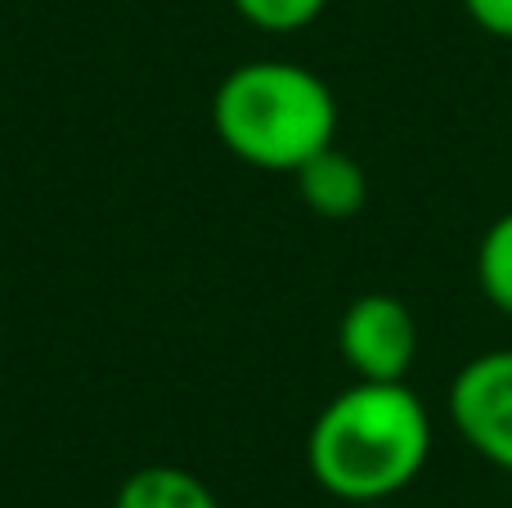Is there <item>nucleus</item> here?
I'll return each instance as SVG.
<instances>
[{"instance_id":"1","label":"nucleus","mask_w":512,"mask_h":508,"mask_svg":"<svg viewBox=\"0 0 512 508\" xmlns=\"http://www.w3.org/2000/svg\"><path fill=\"white\" fill-rule=\"evenodd\" d=\"M432 459V414L409 383L355 378L315 414L306 468L342 504H387Z\"/></svg>"},{"instance_id":"2","label":"nucleus","mask_w":512,"mask_h":508,"mask_svg":"<svg viewBox=\"0 0 512 508\" xmlns=\"http://www.w3.org/2000/svg\"><path fill=\"white\" fill-rule=\"evenodd\" d=\"M212 131L256 171H297L337 144V95L319 72L292 59H252L221 77Z\"/></svg>"},{"instance_id":"3","label":"nucleus","mask_w":512,"mask_h":508,"mask_svg":"<svg viewBox=\"0 0 512 508\" xmlns=\"http://www.w3.org/2000/svg\"><path fill=\"white\" fill-rule=\"evenodd\" d=\"M450 423L463 446L512 473V347L481 351L454 374Z\"/></svg>"},{"instance_id":"4","label":"nucleus","mask_w":512,"mask_h":508,"mask_svg":"<svg viewBox=\"0 0 512 508\" xmlns=\"http://www.w3.org/2000/svg\"><path fill=\"white\" fill-rule=\"evenodd\" d=\"M337 351L346 369L369 383H405L418 356V320L400 297L364 293L337 320Z\"/></svg>"},{"instance_id":"5","label":"nucleus","mask_w":512,"mask_h":508,"mask_svg":"<svg viewBox=\"0 0 512 508\" xmlns=\"http://www.w3.org/2000/svg\"><path fill=\"white\" fill-rule=\"evenodd\" d=\"M292 176H297L301 203L315 216H324V221H351V216H360L364 203H369V176H364L360 162H355L351 153H342L337 144L319 149L315 158L301 162Z\"/></svg>"},{"instance_id":"6","label":"nucleus","mask_w":512,"mask_h":508,"mask_svg":"<svg viewBox=\"0 0 512 508\" xmlns=\"http://www.w3.org/2000/svg\"><path fill=\"white\" fill-rule=\"evenodd\" d=\"M113 508H221L216 491L198 473L176 464H149L117 486Z\"/></svg>"},{"instance_id":"7","label":"nucleus","mask_w":512,"mask_h":508,"mask_svg":"<svg viewBox=\"0 0 512 508\" xmlns=\"http://www.w3.org/2000/svg\"><path fill=\"white\" fill-rule=\"evenodd\" d=\"M477 284L495 311L512 315V212L495 216L477 243Z\"/></svg>"},{"instance_id":"8","label":"nucleus","mask_w":512,"mask_h":508,"mask_svg":"<svg viewBox=\"0 0 512 508\" xmlns=\"http://www.w3.org/2000/svg\"><path fill=\"white\" fill-rule=\"evenodd\" d=\"M234 14L256 32H301L328 9V0H230Z\"/></svg>"},{"instance_id":"9","label":"nucleus","mask_w":512,"mask_h":508,"mask_svg":"<svg viewBox=\"0 0 512 508\" xmlns=\"http://www.w3.org/2000/svg\"><path fill=\"white\" fill-rule=\"evenodd\" d=\"M463 14L481 27V32L512 41V0H463Z\"/></svg>"},{"instance_id":"10","label":"nucleus","mask_w":512,"mask_h":508,"mask_svg":"<svg viewBox=\"0 0 512 508\" xmlns=\"http://www.w3.org/2000/svg\"><path fill=\"white\" fill-rule=\"evenodd\" d=\"M355 508H391V500L387 504H355Z\"/></svg>"}]
</instances>
